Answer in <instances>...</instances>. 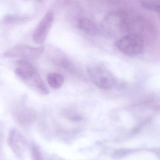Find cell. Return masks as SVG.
Returning <instances> with one entry per match:
<instances>
[{"label":"cell","mask_w":160,"mask_h":160,"mask_svg":"<svg viewBox=\"0 0 160 160\" xmlns=\"http://www.w3.org/2000/svg\"><path fill=\"white\" fill-rule=\"evenodd\" d=\"M88 72L93 84L102 89H110L117 84V79L115 75L103 65H90L88 68Z\"/></svg>","instance_id":"cell-1"},{"label":"cell","mask_w":160,"mask_h":160,"mask_svg":"<svg viewBox=\"0 0 160 160\" xmlns=\"http://www.w3.org/2000/svg\"><path fill=\"white\" fill-rule=\"evenodd\" d=\"M15 72L27 86L33 90L43 95L49 93L48 89L36 70H25L17 68Z\"/></svg>","instance_id":"cell-2"},{"label":"cell","mask_w":160,"mask_h":160,"mask_svg":"<svg viewBox=\"0 0 160 160\" xmlns=\"http://www.w3.org/2000/svg\"><path fill=\"white\" fill-rule=\"evenodd\" d=\"M117 47L125 55L134 56L140 54L144 48V41L139 35L134 33L127 34L118 41Z\"/></svg>","instance_id":"cell-3"},{"label":"cell","mask_w":160,"mask_h":160,"mask_svg":"<svg viewBox=\"0 0 160 160\" xmlns=\"http://www.w3.org/2000/svg\"><path fill=\"white\" fill-rule=\"evenodd\" d=\"M44 51L43 46L33 47L26 45H18L4 52L2 56L4 58H20L28 60H37Z\"/></svg>","instance_id":"cell-4"},{"label":"cell","mask_w":160,"mask_h":160,"mask_svg":"<svg viewBox=\"0 0 160 160\" xmlns=\"http://www.w3.org/2000/svg\"><path fill=\"white\" fill-rule=\"evenodd\" d=\"M54 22V15L52 12H47L34 30L32 35L33 42L36 44L42 43Z\"/></svg>","instance_id":"cell-5"},{"label":"cell","mask_w":160,"mask_h":160,"mask_svg":"<svg viewBox=\"0 0 160 160\" xmlns=\"http://www.w3.org/2000/svg\"><path fill=\"white\" fill-rule=\"evenodd\" d=\"M8 140L10 146L15 154L19 158H23L27 148V142L23 137L16 130H12Z\"/></svg>","instance_id":"cell-6"},{"label":"cell","mask_w":160,"mask_h":160,"mask_svg":"<svg viewBox=\"0 0 160 160\" xmlns=\"http://www.w3.org/2000/svg\"><path fill=\"white\" fill-rule=\"evenodd\" d=\"M78 28L85 33L94 36L98 32V28L96 24L89 18H83L78 20Z\"/></svg>","instance_id":"cell-7"},{"label":"cell","mask_w":160,"mask_h":160,"mask_svg":"<svg viewBox=\"0 0 160 160\" xmlns=\"http://www.w3.org/2000/svg\"><path fill=\"white\" fill-rule=\"evenodd\" d=\"M47 82L51 88L58 89L60 88L64 82V78L61 74L58 73H51L48 75Z\"/></svg>","instance_id":"cell-8"},{"label":"cell","mask_w":160,"mask_h":160,"mask_svg":"<svg viewBox=\"0 0 160 160\" xmlns=\"http://www.w3.org/2000/svg\"><path fill=\"white\" fill-rule=\"evenodd\" d=\"M140 4L142 7L147 10L155 11L157 12H160V3L157 2L141 1Z\"/></svg>","instance_id":"cell-9"},{"label":"cell","mask_w":160,"mask_h":160,"mask_svg":"<svg viewBox=\"0 0 160 160\" xmlns=\"http://www.w3.org/2000/svg\"><path fill=\"white\" fill-rule=\"evenodd\" d=\"M18 68H20V69H23L25 70H36L35 67L31 64L28 62L26 60L19 61L17 63Z\"/></svg>","instance_id":"cell-10"},{"label":"cell","mask_w":160,"mask_h":160,"mask_svg":"<svg viewBox=\"0 0 160 160\" xmlns=\"http://www.w3.org/2000/svg\"><path fill=\"white\" fill-rule=\"evenodd\" d=\"M32 155L33 160H43L40 149L35 145H33L31 148Z\"/></svg>","instance_id":"cell-11"}]
</instances>
